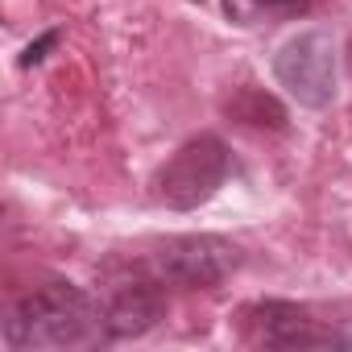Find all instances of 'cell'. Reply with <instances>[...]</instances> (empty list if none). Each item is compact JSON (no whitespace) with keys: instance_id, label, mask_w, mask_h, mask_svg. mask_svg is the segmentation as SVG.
Listing matches in <instances>:
<instances>
[{"instance_id":"7","label":"cell","mask_w":352,"mask_h":352,"mask_svg":"<svg viewBox=\"0 0 352 352\" xmlns=\"http://www.w3.org/2000/svg\"><path fill=\"white\" fill-rule=\"evenodd\" d=\"M311 9V0H224V13L232 25H274Z\"/></svg>"},{"instance_id":"1","label":"cell","mask_w":352,"mask_h":352,"mask_svg":"<svg viewBox=\"0 0 352 352\" xmlns=\"http://www.w3.org/2000/svg\"><path fill=\"white\" fill-rule=\"evenodd\" d=\"M108 336L104 307L71 282H46L25 294L5 319V344L17 352L30 348H79Z\"/></svg>"},{"instance_id":"4","label":"cell","mask_w":352,"mask_h":352,"mask_svg":"<svg viewBox=\"0 0 352 352\" xmlns=\"http://www.w3.org/2000/svg\"><path fill=\"white\" fill-rule=\"evenodd\" d=\"M145 261L166 286L212 290L241 265V249L224 236H174Z\"/></svg>"},{"instance_id":"5","label":"cell","mask_w":352,"mask_h":352,"mask_svg":"<svg viewBox=\"0 0 352 352\" xmlns=\"http://www.w3.org/2000/svg\"><path fill=\"white\" fill-rule=\"evenodd\" d=\"M278 83L307 108H327L336 100V46L327 34L311 30L290 38L274 58Z\"/></svg>"},{"instance_id":"2","label":"cell","mask_w":352,"mask_h":352,"mask_svg":"<svg viewBox=\"0 0 352 352\" xmlns=\"http://www.w3.org/2000/svg\"><path fill=\"white\" fill-rule=\"evenodd\" d=\"M228 170H232V157L220 137H212V133L191 137L157 170V199L174 212H191L224 187Z\"/></svg>"},{"instance_id":"3","label":"cell","mask_w":352,"mask_h":352,"mask_svg":"<svg viewBox=\"0 0 352 352\" xmlns=\"http://www.w3.org/2000/svg\"><path fill=\"white\" fill-rule=\"evenodd\" d=\"M100 307H104V327L112 340L141 336L166 311V282L149 270L145 257L133 265H108V286H104Z\"/></svg>"},{"instance_id":"9","label":"cell","mask_w":352,"mask_h":352,"mask_svg":"<svg viewBox=\"0 0 352 352\" xmlns=\"http://www.w3.org/2000/svg\"><path fill=\"white\" fill-rule=\"evenodd\" d=\"M58 38H63V34H58V30H50V34H42L38 42H30V46H25V54H21V67H38V63H46V54L58 46Z\"/></svg>"},{"instance_id":"6","label":"cell","mask_w":352,"mask_h":352,"mask_svg":"<svg viewBox=\"0 0 352 352\" xmlns=\"http://www.w3.org/2000/svg\"><path fill=\"white\" fill-rule=\"evenodd\" d=\"M241 319H245V336L253 344H265V348H311V344L331 340L294 302H253Z\"/></svg>"},{"instance_id":"8","label":"cell","mask_w":352,"mask_h":352,"mask_svg":"<svg viewBox=\"0 0 352 352\" xmlns=\"http://www.w3.org/2000/svg\"><path fill=\"white\" fill-rule=\"evenodd\" d=\"M228 112H232L241 124H253V129H286L282 104H278L274 96H265V91H253V87H245V91L228 104Z\"/></svg>"}]
</instances>
